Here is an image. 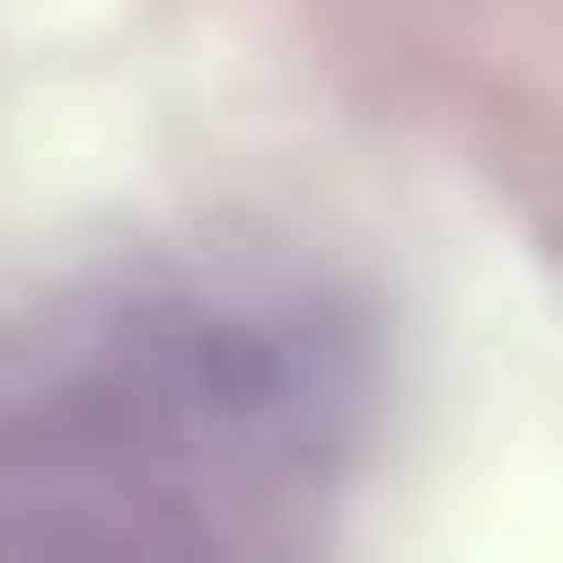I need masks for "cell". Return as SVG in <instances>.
<instances>
[]
</instances>
